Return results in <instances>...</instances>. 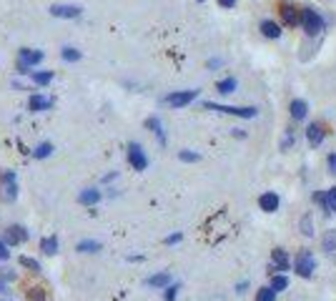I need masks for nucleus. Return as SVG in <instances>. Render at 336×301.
Instances as JSON below:
<instances>
[{
	"instance_id": "20",
	"label": "nucleus",
	"mask_w": 336,
	"mask_h": 301,
	"mask_svg": "<svg viewBox=\"0 0 336 301\" xmlns=\"http://www.w3.org/2000/svg\"><path fill=\"white\" fill-rule=\"evenodd\" d=\"M261 33H264L266 38H271V40H276V38L281 35V28H278L276 23H271V20H264V23H261Z\"/></svg>"
},
{
	"instance_id": "32",
	"label": "nucleus",
	"mask_w": 336,
	"mask_h": 301,
	"mask_svg": "<svg viewBox=\"0 0 336 301\" xmlns=\"http://www.w3.org/2000/svg\"><path fill=\"white\" fill-rule=\"evenodd\" d=\"M20 266H28L30 271H40V264H38V261H33V259H28V256H23V259H20Z\"/></svg>"
},
{
	"instance_id": "25",
	"label": "nucleus",
	"mask_w": 336,
	"mask_h": 301,
	"mask_svg": "<svg viewBox=\"0 0 336 301\" xmlns=\"http://www.w3.org/2000/svg\"><path fill=\"white\" fill-rule=\"evenodd\" d=\"M33 78V83H38V85H48L51 80H53V73L51 71H43V73H30Z\"/></svg>"
},
{
	"instance_id": "35",
	"label": "nucleus",
	"mask_w": 336,
	"mask_h": 301,
	"mask_svg": "<svg viewBox=\"0 0 336 301\" xmlns=\"http://www.w3.org/2000/svg\"><path fill=\"white\" fill-rule=\"evenodd\" d=\"M329 168H331V173H336V153L329 156Z\"/></svg>"
},
{
	"instance_id": "28",
	"label": "nucleus",
	"mask_w": 336,
	"mask_h": 301,
	"mask_svg": "<svg viewBox=\"0 0 336 301\" xmlns=\"http://www.w3.org/2000/svg\"><path fill=\"white\" fill-rule=\"evenodd\" d=\"M51 153H53V143H40L38 148L33 150V156H35V158H48Z\"/></svg>"
},
{
	"instance_id": "40",
	"label": "nucleus",
	"mask_w": 336,
	"mask_h": 301,
	"mask_svg": "<svg viewBox=\"0 0 336 301\" xmlns=\"http://www.w3.org/2000/svg\"><path fill=\"white\" fill-rule=\"evenodd\" d=\"M199 3H203V0H199Z\"/></svg>"
},
{
	"instance_id": "16",
	"label": "nucleus",
	"mask_w": 336,
	"mask_h": 301,
	"mask_svg": "<svg viewBox=\"0 0 336 301\" xmlns=\"http://www.w3.org/2000/svg\"><path fill=\"white\" fill-rule=\"evenodd\" d=\"M146 128H151V131L156 133L158 143H161V146H166V133H163V126H161V121H158L156 116H151V118L146 121Z\"/></svg>"
},
{
	"instance_id": "30",
	"label": "nucleus",
	"mask_w": 336,
	"mask_h": 301,
	"mask_svg": "<svg viewBox=\"0 0 336 301\" xmlns=\"http://www.w3.org/2000/svg\"><path fill=\"white\" fill-rule=\"evenodd\" d=\"M289 286V279L286 276H273V281H271V289L273 291H283Z\"/></svg>"
},
{
	"instance_id": "5",
	"label": "nucleus",
	"mask_w": 336,
	"mask_h": 301,
	"mask_svg": "<svg viewBox=\"0 0 336 301\" xmlns=\"http://www.w3.org/2000/svg\"><path fill=\"white\" fill-rule=\"evenodd\" d=\"M196 98H199V90H178V93L166 95L163 103H168L171 108H183V106H188V103L196 101Z\"/></svg>"
},
{
	"instance_id": "3",
	"label": "nucleus",
	"mask_w": 336,
	"mask_h": 301,
	"mask_svg": "<svg viewBox=\"0 0 336 301\" xmlns=\"http://www.w3.org/2000/svg\"><path fill=\"white\" fill-rule=\"evenodd\" d=\"M43 58H45V53H43V51L20 48V53H18V66H20V73H30V68H33V66H38Z\"/></svg>"
},
{
	"instance_id": "23",
	"label": "nucleus",
	"mask_w": 336,
	"mask_h": 301,
	"mask_svg": "<svg viewBox=\"0 0 336 301\" xmlns=\"http://www.w3.org/2000/svg\"><path fill=\"white\" fill-rule=\"evenodd\" d=\"M216 88H218V93L228 95V93H233V90H236V78H226V80H221Z\"/></svg>"
},
{
	"instance_id": "22",
	"label": "nucleus",
	"mask_w": 336,
	"mask_h": 301,
	"mask_svg": "<svg viewBox=\"0 0 336 301\" xmlns=\"http://www.w3.org/2000/svg\"><path fill=\"white\" fill-rule=\"evenodd\" d=\"M80 254H95V251H101V243L98 241H78V246H75Z\"/></svg>"
},
{
	"instance_id": "38",
	"label": "nucleus",
	"mask_w": 336,
	"mask_h": 301,
	"mask_svg": "<svg viewBox=\"0 0 336 301\" xmlns=\"http://www.w3.org/2000/svg\"><path fill=\"white\" fill-rule=\"evenodd\" d=\"M35 294H33V301H43V289H33Z\"/></svg>"
},
{
	"instance_id": "9",
	"label": "nucleus",
	"mask_w": 336,
	"mask_h": 301,
	"mask_svg": "<svg viewBox=\"0 0 336 301\" xmlns=\"http://www.w3.org/2000/svg\"><path fill=\"white\" fill-rule=\"evenodd\" d=\"M314 198H316V204H321V206H324V211H326V214H336V186H334V188H329V191L316 193Z\"/></svg>"
},
{
	"instance_id": "18",
	"label": "nucleus",
	"mask_w": 336,
	"mask_h": 301,
	"mask_svg": "<svg viewBox=\"0 0 336 301\" xmlns=\"http://www.w3.org/2000/svg\"><path fill=\"white\" fill-rule=\"evenodd\" d=\"M78 201H80L83 206H93V204L101 201V191H95V188H85V191H80Z\"/></svg>"
},
{
	"instance_id": "8",
	"label": "nucleus",
	"mask_w": 336,
	"mask_h": 301,
	"mask_svg": "<svg viewBox=\"0 0 336 301\" xmlns=\"http://www.w3.org/2000/svg\"><path fill=\"white\" fill-rule=\"evenodd\" d=\"M128 161H131V166H133L135 171H146L148 168V158H146V153H143V148L138 143L128 146Z\"/></svg>"
},
{
	"instance_id": "26",
	"label": "nucleus",
	"mask_w": 336,
	"mask_h": 301,
	"mask_svg": "<svg viewBox=\"0 0 336 301\" xmlns=\"http://www.w3.org/2000/svg\"><path fill=\"white\" fill-rule=\"evenodd\" d=\"M61 56H63V61H68V63L80 61V51H75V48H63V51H61Z\"/></svg>"
},
{
	"instance_id": "10",
	"label": "nucleus",
	"mask_w": 336,
	"mask_h": 301,
	"mask_svg": "<svg viewBox=\"0 0 336 301\" xmlns=\"http://www.w3.org/2000/svg\"><path fill=\"white\" fill-rule=\"evenodd\" d=\"M25 241H28V231H25L23 226H10V228L5 231V243L18 246V243H25Z\"/></svg>"
},
{
	"instance_id": "2",
	"label": "nucleus",
	"mask_w": 336,
	"mask_h": 301,
	"mask_svg": "<svg viewBox=\"0 0 336 301\" xmlns=\"http://www.w3.org/2000/svg\"><path fill=\"white\" fill-rule=\"evenodd\" d=\"M301 25H304V30L309 33V35H319L321 30H324V18L314 10V8H306V10H301Z\"/></svg>"
},
{
	"instance_id": "36",
	"label": "nucleus",
	"mask_w": 336,
	"mask_h": 301,
	"mask_svg": "<svg viewBox=\"0 0 336 301\" xmlns=\"http://www.w3.org/2000/svg\"><path fill=\"white\" fill-rule=\"evenodd\" d=\"M178 241H181V233H173V236L166 238V243H178Z\"/></svg>"
},
{
	"instance_id": "12",
	"label": "nucleus",
	"mask_w": 336,
	"mask_h": 301,
	"mask_svg": "<svg viewBox=\"0 0 336 301\" xmlns=\"http://www.w3.org/2000/svg\"><path fill=\"white\" fill-rule=\"evenodd\" d=\"M324 128H321V123H309V128H306V138H309V146L311 148H316V146H321V141H324Z\"/></svg>"
},
{
	"instance_id": "14",
	"label": "nucleus",
	"mask_w": 336,
	"mask_h": 301,
	"mask_svg": "<svg viewBox=\"0 0 336 301\" xmlns=\"http://www.w3.org/2000/svg\"><path fill=\"white\" fill-rule=\"evenodd\" d=\"M51 106H53V101H51V98H45V95H40V93L30 95V101H28V108H30L33 113H40V111H48Z\"/></svg>"
},
{
	"instance_id": "11",
	"label": "nucleus",
	"mask_w": 336,
	"mask_h": 301,
	"mask_svg": "<svg viewBox=\"0 0 336 301\" xmlns=\"http://www.w3.org/2000/svg\"><path fill=\"white\" fill-rule=\"evenodd\" d=\"M271 271H289V254L283 248L271 251Z\"/></svg>"
},
{
	"instance_id": "13",
	"label": "nucleus",
	"mask_w": 336,
	"mask_h": 301,
	"mask_svg": "<svg viewBox=\"0 0 336 301\" xmlns=\"http://www.w3.org/2000/svg\"><path fill=\"white\" fill-rule=\"evenodd\" d=\"M281 18H283L286 25H299V23H301V13H299L291 3H289V5H286V3L281 5Z\"/></svg>"
},
{
	"instance_id": "34",
	"label": "nucleus",
	"mask_w": 336,
	"mask_h": 301,
	"mask_svg": "<svg viewBox=\"0 0 336 301\" xmlns=\"http://www.w3.org/2000/svg\"><path fill=\"white\" fill-rule=\"evenodd\" d=\"M10 259V251H8V243L0 241V261H8Z\"/></svg>"
},
{
	"instance_id": "31",
	"label": "nucleus",
	"mask_w": 336,
	"mask_h": 301,
	"mask_svg": "<svg viewBox=\"0 0 336 301\" xmlns=\"http://www.w3.org/2000/svg\"><path fill=\"white\" fill-rule=\"evenodd\" d=\"M178 158L186 161V163H196V161H201V156H199V153H191V150H181Z\"/></svg>"
},
{
	"instance_id": "21",
	"label": "nucleus",
	"mask_w": 336,
	"mask_h": 301,
	"mask_svg": "<svg viewBox=\"0 0 336 301\" xmlns=\"http://www.w3.org/2000/svg\"><path fill=\"white\" fill-rule=\"evenodd\" d=\"M40 248H43L48 256H56V254H58V238H56V236L43 238V241H40Z\"/></svg>"
},
{
	"instance_id": "6",
	"label": "nucleus",
	"mask_w": 336,
	"mask_h": 301,
	"mask_svg": "<svg viewBox=\"0 0 336 301\" xmlns=\"http://www.w3.org/2000/svg\"><path fill=\"white\" fill-rule=\"evenodd\" d=\"M314 269H316V259H314L309 251H301V254L296 256V274L304 276V279H309V276L314 274Z\"/></svg>"
},
{
	"instance_id": "24",
	"label": "nucleus",
	"mask_w": 336,
	"mask_h": 301,
	"mask_svg": "<svg viewBox=\"0 0 336 301\" xmlns=\"http://www.w3.org/2000/svg\"><path fill=\"white\" fill-rule=\"evenodd\" d=\"M256 301H276V291L271 286H264L256 291Z\"/></svg>"
},
{
	"instance_id": "19",
	"label": "nucleus",
	"mask_w": 336,
	"mask_h": 301,
	"mask_svg": "<svg viewBox=\"0 0 336 301\" xmlns=\"http://www.w3.org/2000/svg\"><path fill=\"white\" fill-rule=\"evenodd\" d=\"M146 284H148V286H153V289H163V286H168V284H171V274H168V271L156 274V276H151Z\"/></svg>"
},
{
	"instance_id": "4",
	"label": "nucleus",
	"mask_w": 336,
	"mask_h": 301,
	"mask_svg": "<svg viewBox=\"0 0 336 301\" xmlns=\"http://www.w3.org/2000/svg\"><path fill=\"white\" fill-rule=\"evenodd\" d=\"M206 111H218V113H226V116H238V118H254L256 116V108H236V106H218V103H211L206 101L203 103Z\"/></svg>"
},
{
	"instance_id": "39",
	"label": "nucleus",
	"mask_w": 336,
	"mask_h": 301,
	"mask_svg": "<svg viewBox=\"0 0 336 301\" xmlns=\"http://www.w3.org/2000/svg\"><path fill=\"white\" fill-rule=\"evenodd\" d=\"M8 291V286H5V281H0V294H5Z\"/></svg>"
},
{
	"instance_id": "1",
	"label": "nucleus",
	"mask_w": 336,
	"mask_h": 301,
	"mask_svg": "<svg viewBox=\"0 0 336 301\" xmlns=\"http://www.w3.org/2000/svg\"><path fill=\"white\" fill-rule=\"evenodd\" d=\"M18 198V176L15 171H3L0 173V201L13 204Z\"/></svg>"
},
{
	"instance_id": "37",
	"label": "nucleus",
	"mask_w": 336,
	"mask_h": 301,
	"mask_svg": "<svg viewBox=\"0 0 336 301\" xmlns=\"http://www.w3.org/2000/svg\"><path fill=\"white\" fill-rule=\"evenodd\" d=\"M218 5H221V8H233L236 0H218Z\"/></svg>"
},
{
	"instance_id": "7",
	"label": "nucleus",
	"mask_w": 336,
	"mask_h": 301,
	"mask_svg": "<svg viewBox=\"0 0 336 301\" xmlns=\"http://www.w3.org/2000/svg\"><path fill=\"white\" fill-rule=\"evenodd\" d=\"M51 15L53 18H80L83 8L80 5H70V3H58V5H51Z\"/></svg>"
},
{
	"instance_id": "17",
	"label": "nucleus",
	"mask_w": 336,
	"mask_h": 301,
	"mask_svg": "<svg viewBox=\"0 0 336 301\" xmlns=\"http://www.w3.org/2000/svg\"><path fill=\"white\" fill-rule=\"evenodd\" d=\"M289 111H291V118H294V121H304V118H306L309 106H306L304 101H299V98H296V101H291V108H289Z\"/></svg>"
},
{
	"instance_id": "27",
	"label": "nucleus",
	"mask_w": 336,
	"mask_h": 301,
	"mask_svg": "<svg viewBox=\"0 0 336 301\" xmlns=\"http://www.w3.org/2000/svg\"><path fill=\"white\" fill-rule=\"evenodd\" d=\"M301 233H304V236H314V221H311L309 214L301 216Z\"/></svg>"
},
{
	"instance_id": "33",
	"label": "nucleus",
	"mask_w": 336,
	"mask_h": 301,
	"mask_svg": "<svg viewBox=\"0 0 336 301\" xmlns=\"http://www.w3.org/2000/svg\"><path fill=\"white\" fill-rule=\"evenodd\" d=\"M176 294H178V286H166L163 299H166V301H176Z\"/></svg>"
},
{
	"instance_id": "15",
	"label": "nucleus",
	"mask_w": 336,
	"mask_h": 301,
	"mask_svg": "<svg viewBox=\"0 0 336 301\" xmlns=\"http://www.w3.org/2000/svg\"><path fill=\"white\" fill-rule=\"evenodd\" d=\"M259 206H261V211H266V214H273L276 209H278V196L273 193V191H266L261 198H259Z\"/></svg>"
},
{
	"instance_id": "29",
	"label": "nucleus",
	"mask_w": 336,
	"mask_h": 301,
	"mask_svg": "<svg viewBox=\"0 0 336 301\" xmlns=\"http://www.w3.org/2000/svg\"><path fill=\"white\" fill-rule=\"evenodd\" d=\"M321 243H324V248H326V251H336V231H329V233L324 236V241H321Z\"/></svg>"
}]
</instances>
